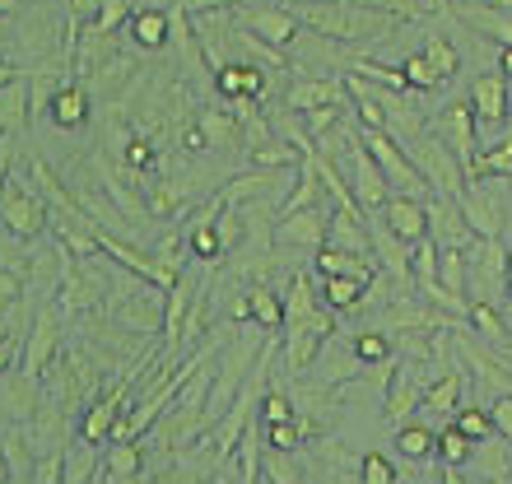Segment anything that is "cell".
Returning <instances> with one entry per match:
<instances>
[{
	"label": "cell",
	"instance_id": "14",
	"mask_svg": "<svg viewBox=\"0 0 512 484\" xmlns=\"http://www.w3.org/2000/svg\"><path fill=\"white\" fill-rule=\"evenodd\" d=\"M457 205H461V215L471 219L475 238H499L503 233V205L494 201V191L485 187V177H471Z\"/></svg>",
	"mask_w": 512,
	"mask_h": 484
},
{
	"label": "cell",
	"instance_id": "43",
	"mask_svg": "<svg viewBox=\"0 0 512 484\" xmlns=\"http://www.w3.org/2000/svg\"><path fill=\"white\" fill-rule=\"evenodd\" d=\"M28 294V284H24V275L14 266H0V308H14L19 298Z\"/></svg>",
	"mask_w": 512,
	"mask_h": 484
},
{
	"label": "cell",
	"instance_id": "34",
	"mask_svg": "<svg viewBox=\"0 0 512 484\" xmlns=\"http://www.w3.org/2000/svg\"><path fill=\"white\" fill-rule=\"evenodd\" d=\"M424 56H429V66L438 70V75H443V84L452 80V75H457L461 70V56H457V47H452V42L447 38H438V33H433L429 42H424Z\"/></svg>",
	"mask_w": 512,
	"mask_h": 484
},
{
	"label": "cell",
	"instance_id": "13",
	"mask_svg": "<svg viewBox=\"0 0 512 484\" xmlns=\"http://www.w3.org/2000/svg\"><path fill=\"white\" fill-rule=\"evenodd\" d=\"M471 108L480 126H503L512 112V84L503 70H485L480 80L471 84Z\"/></svg>",
	"mask_w": 512,
	"mask_h": 484
},
{
	"label": "cell",
	"instance_id": "16",
	"mask_svg": "<svg viewBox=\"0 0 512 484\" xmlns=\"http://www.w3.org/2000/svg\"><path fill=\"white\" fill-rule=\"evenodd\" d=\"M215 89H219V98H266V89H270L266 66H256L247 56L224 61V66L215 70Z\"/></svg>",
	"mask_w": 512,
	"mask_h": 484
},
{
	"label": "cell",
	"instance_id": "28",
	"mask_svg": "<svg viewBox=\"0 0 512 484\" xmlns=\"http://www.w3.org/2000/svg\"><path fill=\"white\" fill-rule=\"evenodd\" d=\"M103 471H98V480H112V484H122V480H135L140 475V447L131 443V438H117V443L103 452Z\"/></svg>",
	"mask_w": 512,
	"mask_h": 484
},
{
	"label": "cell",
	"instance_id": "25",
	"mask_svg": "<svg viewBox=\"0 0 512 484\" xmlns=\"http://www.w3.org/2000/svg\"><path fill=\"white\" fill-rule=\"evenodd\" d=\"M247 322L261 326V331H280L284 326V294H275L266 284H252V289H247Z\"/></svg>",
	"mask_w": 512,
	"mask_h": 484
},
{
	"label": "cell",
	"instance_id": "19",
	"mask_svg": "<svg viewBox=\"0 0 512 484\" xmlns=\"http://www.w3.org/2000/svg\"><path fill=\"white\" fill-rule=\"evenodd\" d=\"M196 121H201L205 145H210V149H247L243 121L233 117L229 108H205V112H196Z\"/></svg>",
	"mask_w": 512,
	"mask_h": 484
},
{
	"label": "cell",
	"instance_id": "45",
	"mask_svg": "<svg viewBox=\"0 0 512 484\" xmlns=\"http://www.w3.org/2000/svg\"><path fill=\"white\" fill-rule=\"evenodd\" d=\"M359 5H373V10L396 14V19H419V14H429L419 0H359Z\"/></svg>",
	"mask_w": 512,
	"mask_h": 484
},
{
	"label": "cell",
	"instance_id": "36",
	"mask_svg": "<svg viewBox=\"0 0 512 484\" xmlns=\"http://www.w3.org/2000/svg\"><path fill=\"white\" fill-rule=\"evenodd\" d=\"M452 424H457L461 433H466V438H475V443H485V438H494V415H489V410H457V415H452Z\"/></svg>",
	"mask_w": 512,
	"mask_h": 484
},
{
	"label": "cell",
	"instance_id": "2",
	"mask_svg": "<svg viewBox=\"0 0 512 484\" xmlns=\"http://www.w3.org/2000/svg\"><path fill=\"white\" fill-rule=\"evenodd\" d=\"M405 149H410L415 168L424 173V182L433 187V196L461 201V191H466V182H471V177H466V163L452 154V145H447V140H438V135L424 126L415 140H405Z\"/></svg>",
	"mask_w": 512,
	"mask_h": 484
},
{
	"label": "cell",
	"instance_id": "35",
	"mask_svg": "<svg viewBox=\"0 0 512 484\" xmlns=\"http://www.w3.org/2000/svg\"><path fill=\"white\" fill-rule=\"evenodd\" d=\"M471 326L485 340H494V345H499V340H508V322L499 317V308H494V303H471Z\"/></svg>",
	"mask_w": 512,
	"mask_h": 484
},
{
	"label": "cell",
	"instance_id": "51",
	"mask_svg": "<svg viewBox=\"0 0 512 484\" xmlns=\"http://www.w3.org/2000/svg\"><path fill=\"white\" fill-rule=\"evenodd\" d=\"M508 284H512V242H508Z\"/></svg>",
	"mask_w": 512,
	"mask_h": 484
},
{
	"label": "cell",
	"instance_id": "42",
	"mask_svg": "<svg viewBox=\"0 0 512 484\" xmlns=\"http://www.w3.org/2000/svg\"><path fill=\"white\" fill-rule=\"evenodd\" d=\"M33 480H38V484L66 480V447H56V452H42V461H38V471H33Z\"/></svg>",
	"mask_w": 512,
	"mask_h": 484
},
{
	"label": "cell",
	"instance_id": "10",
	"mask_svg": "<svg viewBox=\"0 0 512 484\" xmlns=\"http://www.w3.org/2000/svg\"><path fill=\"white\" fill-rule=\"evenodd\" d=\"M229 19L238 28H247V33H256V38L275 42V47H289V42L298 38V28H303L284 0H280V5H256V10H247V5H233Z\"/></svg>",
	"mask_w": 512,
	"mask_h": 484
},
{
	"label": "cell",
	"instance_id": "22",
	"mask_svg": "<svg viewBox=\"0 0 512 484\" xmlns=\"http://www.w3.org/2000/svg\"><path fill=\"white\" fill-rule=\"evenodd\" d=\"M28 108H33V94H28V75L0 84V135H19L28 131Z\"/></svg>",
	"mask_w": 512,
	"mask_h": 484
},
{
	"label": "cell",
	"instance_id": "27",
	"mask_svg": "<svg viewBox=\"0 0 512 484\" xmlns=\"http://www.w3.org/2000/svg\"><path fill=\"white\" fill-rule=\"evenodd\" d=\"M396 452L410 461H424V457H438V433L429 424H415V419H405L396 424Z\"/></svg>",
	"mask_w": 512,
	"mask_h": 484
},
{
	"label": "cell",
	"instance_id": "24",
	"mask_svg": "<svg viewBox=\"0 0 512 484\" xmlns=\"http://www.w3.org/2000/svg\"><path fill=\"white\" fill-rule=\"evenodd\" d=\"M438 284L466 303V294H471V256L461 247H438Z\"/></svg>",
	"mask_w": 512,
	"mask_h": 484
},
{
	"label": "cell",
	"instance_id": "50",
	"mask_svg": "<svg viewBox=\"0 0 512 484\" xmlns=\"http://www.w3.org/2000/svg\"><path fill=\"white\" fill-rule=\"evenodd\" d=\"M19 5H24V0H0V19H10V14H19Z\"/></svg>",
	"mask_w": 512,
	"mask_h": 484
},
{
	"label": "cell",
	"instance_id": "17",
	"mask_svg": "<svg viewBox=\"0 0 512 484\" xmlns=\"http://www.w3.org/2000/svg\"><path fill=\"white\" fill-rule=\"evenodd\" d=\"M378 215L387 219V229L396 233L401 242H410V247H415L419 238H429V201H415V196H391Z\"/></svg>",
	"mask_w": 512,
	"mask_h": 484
},
{
	"label": "cell",
	"instance_id": "21",
	"mask_svg": "<svg viewBox=\"0 0 512 484\" xmlns=\"http://www.w3.org/2000/svg\"><path fill=\"white\" fill-rule=\"evenodd\" d=\"M312 266L322 275H350V280H373L378 275V256H364V252H345V247H322Z\"/></svg>",
	"mask_w": 512,
	"mask_h": 484
},
{
	"label": "cell",
	"instance_id": "48",
	"mask_svg": "<svg viewBox=\"0 0 512 484\" xmlns=\"http://www.w3.org/2000/svg\"><path fill=\"white\" fill-rule=\"evenodd\" d=\"M19 75H28V70L10 66V61H0V84H10V80H19Z\"/></svg>",
	"mask_w": 512,
	"mask_h": 484
},
{
	"label": "cell",
	"instance_id": "52",
	"mask_svg": "<svg viewBox=\"0 0 512 484\" xmlns=\"http://www.w3.org/2000/svg\"><path fill=\"white\" fill-rule=\"evenodd\" d=\"M508 117H512V112H508ZM508 131H512V121H508Z\"/></svg>",
	"mask_w": 512,
	"mask_h": 484
},
{
	"label": "cell",
	"instance_id": "26",
	"mask_svg": "<svg viewBox=\"0 0 512 484\" xmlns=\"http://www.w3.org/2000/svg\"><path fill=\"white\" fill-rule=\"evenodd\" d=\"M424 415H457L461 410V373H443L433 377L429 391H424V401H419Z\"/></svg>",
	"mask_w": 512,
	"mask_h": 484
},
{
	"label": "cell",
	"instance_id": "29",
	"mask_svg": "<svg viewBox=\"0 0 512 484\" xmlns=\"http://www.w3.org/2000/svg\"><path fill=\"white\" fill-rule=\"evenodd\" d=\"M98 471H103V466H98V443L80 433V438L66 447V480L84 484V480H98Z\"/></svg>",
	"mask_w": 512,
	"mask_h": 484
},
{
	"label": "cell",
	"instance_id": "12",
	"mask_svg": "<svg viewBox=\"0 0 512 484\" xmlns=\"http://www.w3.org/2000/svg\"><path fill=\"white\" fill-rule=\"evenodd\" d=\"M429 233L438 247H461V252H471L475 242H480L471 229V219L461 215V205L447 201V196H429Z\"/></svg>",
	"mask_w": 512,
	"mask_h": 484
},
{
	"label": "cell",
	"instance_id": "3",
	"mask_svg": "<svg viewBox=\"0 0 512 484\" xmlns=\"http://www.w3.org/2000/svg\"><path fill=\"white\" fill-rule=\"evenodd\" d=\"M0 224H5V233H14V238H24V242L47 233L52 205H47V196L38 191V182L10 177V182L0 187Z\"/></svg>",
	"mask_w": 512,
	"mask_h": 484
},
{
	"label": "cell",
	"instance_id": "4",
	"mask_svg": "<svg viewBox=\"0 0 512 484\" xmlns=\"http://www.w3.org/2000/svg\"><path fill=\"white\" fill-rule=\"evenodd\" d=\"M471 303H512V284H508V242L503 238H480L471 247Z\"/></svg>",
	"mask_w": 512,
	"mask_h": 484
},
{
	"label": "cell",
	"instance_id": "39",
	"mask_svg": "<svg viewBox=\"0 0 512 484\" xmlns=\"http://www.w3.org/2000/svg\"><path fill=\"white\" fill-rule=\"evenodd\" d=\"M359 480L364 484H396V466L382 452H364L359 457Z\"/></svg>",
	"mask_w": 512,
	"mask_h": 484
},
{
	"label": "cell",
	"instance_id": "31",
	"mask_svg": "<svg viewBox=\"0 0 512 484\" xmlns=\"http://www.w3.org/2000/svg\"><path fill=\"white\" fill-rule=\"evenodd\" d=\"M28 447H33V438H28V433H19V429H14L10 438L0 443V457H5V471H10V480H33V471H38Z\"/></svg>",
	"mask_w": 512,
	"mask_h": 484
},
{
	"label": "cell",
	"instance_id": "37",
	"mask_svg": "<svg viewBox=\"0 0 512 484\" xmlns=\"http://www.w3.org/2000/svg\"><path fill=\"white\" fill-rule=\"evenodd\" d=\"M405 80H410V89H424V94H433V89L443 84V75L429 66V56L415 52L410 61H405Z\"/></svg>",
	"mask_w": 512,
	"mask_h": 484
},
{
	"label": "cell",
	"instance_id": "44",
	"mask_svg": "<svg viewBox=\"0 0 512 484\" xmlns=\"http://www.w3.org/2000/svg\"><path fill=\"white\" fill-rule=\"evenodd\" d=\"M294 415L298 410L284 391H266V396H261V419H266V424H275V419H294Z\"/></svg>",
	"mask_w": 512,
	"mask_h": 484
},
{
	"label": "cell",
	"instance_id": "33",
	"mask_svg": "<svg viewBox=\"0 0 512 484\" xmlns=\"http://www.w3.org/2000/svg\"><path fill=\"white\" fill-rule=\"evenodd\" d=\"M438 457H443V466H466L475 457V438H466L457 424H447V429H438Z\"/></svg>",
	"mask_w": 512,
	"mask_h": 484
},
{
	"label": "cell",
	"instance_id": "6",
	"mask_svg": "<svg viewBox=\"0 0 512 484\" xmlns=\"http://www.w3.org/2000/svg\"><path fill=\"white\" fill-rule=\"evenodd\" d=\"M326 233H331V205L326 201L275 219V247H289V252H322Z\"/></svg>",
	"mask_w": 512,
	"mask_h": 484
},
{
	"label": "cell",
	"instance_id": "38",
	"mask_svg": "<svg viewBox=\"0 0 512 484\" xmlns=\"http://www.w3.org/2000/svg\"><path fill=\"white\" fill-rule=\"evenodd\" d=\"M354 354H359V363H387L391 345L382 331H359V336H354Z\"/></svg>",
	"mask_w": 512,
	"mask_h": 484
},
{
	"label": "cell",
	"instance_id": "41",
	"mask_svg": "<svg viewBox=\"0 0 512 484\" xmlns=\"http://www.w3.org/2000/svg\"><path fill=\"white\" fill-rule=\"evenodd\" d=\"M266 443L284 447V452H298V447H303V429H298V419H275V424H266Z\"/></svg>",
	"mask_w": 512,
	"mask_h": 484
},
{
	"label": "cell",
	"instance_id": "5",
	"mask_svg": "<svg viewBox=\"0 0 512 484\" xmlns=\"http://www.w3.org/2000/svg\"><path fill=\"white\" fill-rule=\"evenodd\" d=\"M61 359V322H56V303H42L33 312V326L24 331V359H19V373L28 382H42V373Z\"/></svg>",
	"mask_w": 512,
	"mask_h": 484
},
{
	"label": "cell",
	"instance_id": "11",
	"mask_svg": "<svg viewBox=\"0 0 512 484\" xmlns=\"http://www.w3.org/2000/svg\"><path fill=\"white\" fill-rule=\"evenodd\" d=\"M350 98V84L331 80V75H298L284 94V108L294 112H317V108H345Z\"/></svg>",
	"mask_w": 512,
	"mask_h": 484
},
{
	"label": "cell",
	"instance_id": "23",
	"mask_svg": "<svg viewBox=\"0 0 512 484\" xmlns=\"http://www.w3.org/2000/svg\"><path fill=\"white\" fill-rule=\"evenodd\" d=\"M52 121L56 131H80L84 121H89V94H84V84H56L52 94Z\"/></svg>",
	"mask_w": 512,
	"mask_h": 484
},
{
	"label": "cell",
	"instance_id": "1",
	"mask_svg": "<svg viewBox=\"0 0 512 484\" xmlns=\"http://www.w3.org/2000/svg\"><path fill=\"white\" fill-rule=\"evenodd\" d=\"M294 19L312 33H322L331 42H359V38H387L391 28L401 24L396 14H382L373 5H359V0H298L289 5Z\"/></svg>",
	"mask_w": 512,
	"mask_h": 484
},
{
	"label": "cell",
	"instance_id": "32",
	"mask_svg": "<svg viewBox=\"0 0 512 484\" xmlns=\"http://www.w3.org/2000/svg\"><path fill=\"white\" fill-rule=\"evenodd\" d=\"M317 275H322V270H317ZM322 294H326V303H331L336 312H350L354 303L364 298V280H350V275H322Z\"/></svg>",
	"mask_w": 512,
	"mask_h": 484
},
{
	"label": "cell",
	"instance_id": "47",
	"mask_svg": "<svg viewBox=\"0 0 512 484\" xmlns=\"http://www.w3.org/2000/svg\"><path fill=\"white\" fill-rule=\"evenodd\" d=\"M10 168H14V135H5L0 140V187L10 182Z\"/></svg>",
	"mask_w": 512,
	"mask_h": 484
},
{
	"label": "cell",
	"instance_id": "15",
	"mask_svg": "<svg viewBox=\"0 0 512 484\" xmlns=\"http://www.w3.org/2000/svg\"><path fill=\"white\" fill-rule=\"evenodd\" d=\"M140 382V377H126V382H117V387L103 396V401H94L89 410H84V419H80V433L84 438H94V443H103L112 429H117V419H122V410H126V401H131V387Z\"/></svg>",
	"mask_w": 512,
	"mask_h": 484
},
{
	"label": "cell",
	"instance_id": "8",
	"mask_svg": "<svg viewBox=\"0 0 512 484\" xmlns=\"http://www.w3.org/2000/svg\"><path fill=\"white\" fill-rule=\"evenodd\" d=\"M252 354H256V340H233V350L224 354V363L215 368L210 401H205V419H210V429L224 419V410L233 405V396L243 391V373H247V363H252Z\"/></svg>",
	"mask_w": 512,
	"mask_h": 484
},
{
	"label": "cell",
	"instance_id": "18",
	"mask_svg": "<svg viewBox=\"0 0 512 484\" xmlns=\"http://www.w3.org/2000/svg\"><path fill=\"white\" fill-rule=\"evenodd\" d=\"M196 294H201V280H191V275H182L177 270L173 289H168V298H163V340L168 345H177L182 340V322H187L191 303H196Z\"/></svg>",
	"mask_w": 512,
	"mask_h": 484
},
{
	"label": "cell",
	"instance_id": "46",
	"mask_svg": "<svg viewBox=\"0 0 512 484\" xmlns=\"http://www.w3.org/2000/svg\"><path fill=\"white\" fill-rule=\"evenodd\" d=\"M489 415H494V429H499L503 438H512V391H503L499 401H494V410H489Z\"/></svg>",
	"mask_w": 512,
	"mask_h": 484
},
{
	"label": "cell",
	"instance_id": "9",
	"mask_svg": "<svg viewBox=\"0 0 512 484\" xmlns=\"http://www.w3.org/2000/svg\"><path fill=\"white\" fill-rule=\"evenodd\" d=\"M475 126H480V121H475L471 98H466V103H452V108H443L438 117L429 121V131L438 135V140H447V145H452V154L466 163V173H471L475 154H480V131H475Z\"/></svg>",
	"mask_w": 512,
	"mask_h": 484
},
{
	"label": "cell",
	"instance_id": "49",
	"mask_svg": "<svg viewBox=\"0 0 512 484\" xmlns=\"http://www.w3.org/2000/svg\"><path fill=\"white\" fill-rule=\"evenodd\" d=\"M499 70L508 75V84H512V47H503V52H499Z\"/></svg>",
	"mask_w": 512,
	"mask_h": 484
},
{
	"label": "cell",
	"instance_id": "53",
	"mask_svg": "<svg viewBox=\"0 0 512 484\" xmlns=\"http://www.w3.org/2000/svg\"><path fill=\"white\" fill-rule=\"evenodd\" d=\"M0 140H5V135H0Z\"/></svg>",
	"mask_w": 512,
	"mask_h": 484
},
{
	"label": "cell",
	"instance_id": "30",
	"mask_svg": "<svg viewBox=\"0 0 512 484\" xmlns=\"http://www.w3.org/2000/svg\"><path fill=\"white\" fill-rule=\"evenodd\" d=\"M508 173H512V131L503 135V140H494L489 149H480L466 177H485L489 182V177H508Z\"/></svg>",
	"mask_w": 512,
	"mask_h": 484
},
{
	"label": "cell",
	"instance_id": "7",
	"mask_svg": "<svg viewBox=\"0 0 512 484\" xmlns=\"http://www.w3.org/2000/svg\"><path fill=\"white\" fill-rule=\"evenodd\" d=\"M429 363L415 359V354H405L396 363V373L387 382V419L391 424H405V419H415L419 401H424V391H429Z\"/></svg>",
	"mask_w": 512,
	"mask_h": 484
},
{
	"label": "cell",
	"instance_id": "40",
	"mask_svg": "<svg viewBox=\"0 0 512 484\" xmlns=\"http://www.w3.org/2000/svg\"><path fill=\"white\" fill-rule=\"evenodd\" d=\"M289 457H294V452L270 447V452H266V466H261V480H303V471H298Z\"/></svg>",
	"mask_w": 512,
	"mask_h": 484
},
{
	"label": "cell",
	"instance_id": "20",
	"mask_svg": "<svg viewBox=\"0 0 512 484\" xmlns=\"http://www.w3.org/2000/svg\"><path fill=\"white\" fill-rule=\"evenodd\" d=\"M126 28H131V42H140L145 52H159L168 33H173V14L159 10V5H140V10H131Z\"/></svg>",
	"mask_w": 512,
	"mask_h": 484
}]
</instances>
